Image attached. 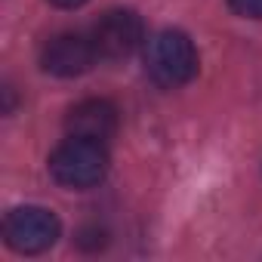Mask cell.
<instances>
[{
  "mask_svg": "<svg viewBox=\"0 0 262 262\" xmlns=\"http://www.w3.org/2000/svg\"><path fill=\"white\" fill-rule=\"evenodd\" d=\"M145 71L164 90L191 83L198 74V50H194L191 37L176 28L151 34L145 40Z\"/></svg>",
  "mask_w": 262,
  "mask_h": 262,
  "instance_id": "cell-1",
  "label": "cell"
},
{
  "mask_svg": "<svg viewBox=\"0 0 262 262\" xmlns=\"http://www.w3.org/2000/svg\"><path fill=\"white\" fill-rule=\"evenodd\" d=\"M50 176L62 188H93L108 176V151L105 142L68 136L50 155Z\"/></svg>",
  "mask_w": 262,
  "mask_h": 262,
  "instance_id": "cell-2",
  "label": "cell"
},
{
  "mask_svg": "<svg viewBox=\"0 0 262 262\" xmlns=\"http://www.w3.org/2000/svg\"><path fill=\"white\" fill-rule=\"evenodd\" d=\"M62 234V222L47 207H16L4 219V241L10 250L34 256L50 250Z\"/></svg>",
  "mask_w": 262,
  "mask_h": 262,
  "instance_id": "cell-3",
  "label": "cell"
},
{
  "mask_svg": "<svg viewBox=\"0 0 262 262\" xmlns=\"http://www.w3.org/2000/svg\"><path fill=\"white\" fill-rule=\"evenodd\" d=\"M99 59H126L145 40V22L136 10H108L90 31Z\"/></svg>",
  "mask_w": 262,
  "mask_h": 262,
  "instance_id": "cell-4",
  "label": "cell"
},
{
  "mask_svg": "<svg viewBox=\"0 0 262 262\" xmlns=\"http://www.w3.org/2000/svg\"><path fill=\"white\" fill-rule=\"evenodd\" d=\"M99 53L90 34H77V31H62L56 37L47 40L43 53H40V65L47 74L56 77H80L96 65Z\"/></svg>",
  "mask_w": 262,
  "mask_h": 262,
  "instance_id": "cell-5",
  "label": "cell"
},
{
  "mask_svg": "<svg viewBox=\"0 0 262 262\" xmlns=\"http://www.w3.org/2000/svg\"><path fill=\"white\" fill-rule=\"evenodd\" d=\"M117 120L120 117H117L114 102H108V99H83L68 111L65 129H68V136L108 142L117 133Z\"/></svg>",
  "mask_w": 262,
  "mask_h": 262,
  "instance_id": "cell-6",
  "label": "cell"
},
{
  "mask_svg": "<svg viewBox=\"0 0 262 262\" xmlns=\"http://www.w3.org/2000/svg\"><path fill=\"white\" fill-rule=\"evenodd\" d=\"M228 7L244 19H262V0H228Z\"/></svg>",
  "mask_w": 262,
  "mask_h": 262,
  "instance_id": "cell-7",
  "label": "cell"
},
{
  "mask_svg": "<svg viewBox=\"0 0 262 262\" xmlns=\"http://www.w3.org/2000/svg\"><path fill=\"white\" fill-rule=\"evenodd\" d=\"M53 7H59V10H77V7H83L86 0H50Z\"/></svg>",
  "mask_w": 262,
  "mask_h": 262,
  "instance_id": "cell-8",
  "label": "cell"
}]
</instances>
